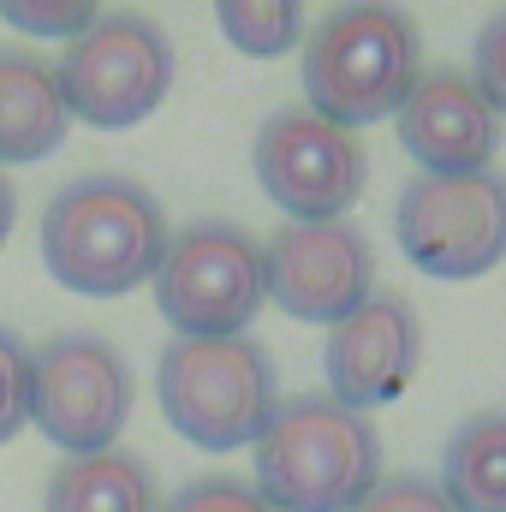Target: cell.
<instances>
[{"mask_svg":"<svg viewBox=\"0 0 506 512\" xmlns=\"http://www.w3.org/2000/svg\"><path fill=\"white\" fill-rule=\"evenodd\" d=\"M471 84L489 96V108L506 120V6L483 18V30L471 42Z\"/></svg>","mask_w":506,"mask_h":512,"instance_id":"obj_20","label":"cell"},{"mask_svg":"<svg viewBox=\"0 0 506 512\" xmlns=\"http://www.w3.org/2000/svg\"><path fill=\"white\" fill-rule=\"evenodd\" d=\"M96 12H102V6H90V0H6V6H0V18H6L18 36H48V42L84 36V30L96 24Z\"/></svg>","mask_w":506,"mask_h":512,"instance_id":"obj_17","label":"cell"},{"mask_svg":"<svg viewBox=\"0 0 506 512\" xmlns=\"http://www.w3.org/2000/svg\"><path fill=\"white\" fill-rule=\"evenodd\" d=\"M251 489L274 512H352L381 483V435L328 393H292L256 435Z\"/></svg>","mask_w":506,"mask_h":512,"instance_id":"obj_2","label":"cell"},{"mask_svg":"<svg viewBox=\"0 0 506 512\" xmlns=\"http://www.w3.org/2000/svg\"><path fill=\"white\" fill-rule=\"evenodd\" d=\"M167 251L161 203L120 173H84L42 209V262L78 298H126Z\"/></svg>","mask_w":506,"mask_h":512,"instance_id":"obj_1","label":"cell"},{"mask_svg":"<svg viewBox=\"0 0 506 512\" xmlns=\"http://www.w3.org/2000/svg\"><path fill=\"white\" fill-rule=\"evenodd\" d=\"M42 512H161V495H155V477L137 453L108 447V453H84V459L54 465Z\"/></svg>","mask_w":506,"mask_h":512,"instance_id":"obj_14","label":"cell"},{"mask_svg":"<svg viewBox=\"0 0 506 512\" xmlns=\"http://www.w3.org/2000/svg\"><path fill=\"white\" fill-rule=\"evenodd\" d=\"M54 72L66 90V114L96 131H126L167 102L173 42L143 12H96V24L66 42V60Z\"/></svg>","mask_w":506,"mask_h":512,"instance_id":"obj_7","label":"cell"},{"mask_svg":"<svg viewBox=\"0 0 506 512\" xmlns=\"http://www.w3.org/2000/svg\"><path fill=\"white\" fill-rule=\"evenodd\" d=\"M155 399L173 435H185L203 453H239L256 447L280 405V376L262 340H167L155 364Z\"/></svg>","mask_w":506,"mask_h":512,"instance_id":"obj_4","label":"cell"},{"mask_svg":"<svg viewBox=\"0 0 506 512\" xmlns=\"http://www.w3.org/2000/svg\"><path fill=\"white\" fill-rule=\"evenodd\" d=\"M393 239L429 280H477L506 262V179L483 173H417L393 203Z\"/></svg>","mask_w":506,"mask_h":512,"instance_id":"obj_6","label":"cell"},{"mask_svg":"<svg viewBox=\"0 0 506 512\" xmlns=\"http://www.w3.org/2000/svg\"><path fill=\"white\" fill-rule=\"evenodd\" d=\"M268 304L262 239L239 221H191L155 262V310L179 340H233Z\"/></svg>","mask_w":506,"mask_h":512,"instance_id":"obj_5","label":"cell"},{"mask_svg":"<svg viewBox=\"0 0 506 512\" xmlns=\"http://www.w3.org/2000/svg\"><path fill=\"white\" fill-rule=\"evenodd\" d=\"M66 90L54 60L0 48V161H48L66 143Z\"/></svg>","mask_w":506,"mask_h":512,"instance_id":"obj_13","label":"cell"},{"mask_svg":"<svg viewBox=\"0 0 506 512\" xmlns=\"http://www.w3.org/2000/svg\"><path fill=\"white\" fill-rule=\"evenodd\" d=\"M256 185L286 221H346L370 185L358 131L328 126L310 108H274L256 131Z\"/></svg>","mask_w":506,"mask_h":512,"instance_id":"obj_9","label":"cell"},{"mask_svg":"<svg viewBox=\"0 0 506 512\" xmlns=\"http://www.w3.org/2000/svg\"><path fill=\"white\" fill-rule=\"evenodd\" d=\"M30 423V346L0 328V441H12Z\"/></svg>","mask_w":506,"mask_h":512,"instance_id":"obj_18","label":"cell"},{"mask_svg":"<svg viewBox=\"0 0 506 512\" xmlns=\"http://www.w3.org/2000/svg\"><path fill=\"white\" fill-rule=\"evenodd\" d=\"M268 298L292 322L334 328L376 292V251L352 221H286L268 245Z\"/></svg>","mask_w":506,"mask_h":512,"instance_id":"obj_10","label":"cell"},{"mask_svg":"<svg viewBox=\"0 0 506 512\" xmlns=\"http://www.w3.org/2000/svg\"><path fill=\"white\" fill-rule=\"evenodd\" d=\"M215 24L251 60H280L304 36V12L292 0H227V6H215Z\"/></svg>","mask_w":506,"mask_h":512,"instance_id":"obj_16","label":"cell"},{"mask_svg":"<svg viewBox=\"0 0 506 512\" xmlns=\"http://www.w3.org/2000/svg\"><path fill=\"white\" fill-rule=\"evenodd\" d=\"M161 512H274V507L239 477H191Z\"/></svg>","mask_w":506,"mask_h":512,"instance_id":"obj_19","label":"cell"},{"mask_svg":"<svg viewBox=\"0 0 506 512\" xmlns=\"http://www.w3.org/2000/svg\"><path fill=\"white\" fill-rule=\"evenodd\" d=\"M131 399V364L102 334H54L30 352V423L66 459L120 447Z\"/></svg>","mask_w":506,"mask_h":512,"instance_id":"obj_8","label":"cell"},{"mask_svg":"<svg viewBox=\"0 0 506 512\" xmlns=\"http://www.w3.org/2000/svg\"><path fill=\"white\" fill-rule=\"evenodd\" d=\"M352 512H453L429 477H381Z\"/></svg>","mask_w":506,"mask_h":512,"instance_id":"obj_21","label":"cell"},{"mask_svg":"<svg viewBox=\"0 0 506 512\" xmlns=\"http://www.w3.org/2000/svg\"><path fill=\"white\" fill-rule=\"evenodd\" d=\"M12 221H18V191H12V185H6V173H0V245H6Z\"/></svg>","mask_w":506,"mask_h":512,"instance_id":"obj_22","label":"cell"},{"mask_svg":"<svg viewBox=\"0 0 506 512\" xmlns=\"http://www.w3.org/2000/svg\"><path fill=\"white\" fill-rule=\"evenodd\" d=\"M399 149L423 173H483L501 149V114L459 66H435L411 84L393 114Z\"/></svg>","mask_w":506,"mask_h":512,"instance_id":"obj_12","label":"cell"},{"mask_svg":"<svg viewBox=\"0 0 506 512\" xmlns=\"http://www.w3.org/2000/svg\"><path fill=\"white\" fill-rule=\"evenodd\" d=\"M423 78L417 18L399 6H334L304 42V108L328 126L358 131L393 120Z\"/></svg>","mask_w":506,"mask_h":512,"instance_id":"obj_3","label":"cell"},{"mask_svg":"<svg viewBox=\"0 0 506 512\" xmlns=\"http://www.w3.org/2000/svg\"><path fill=\"white\" fill-rule=\"evenodd\" d=\"M417 364H423V316L405 292H387V286H376L346 322H334L322 346L328 399L364 417L376 405H393L417 382Z\"/></svg>","mask_w":506,"mask_h":512,"instance_id":"obj_11","label":"cell"},{"mask_svg":"<svg viewBox=\"0 0 506 512\" xmlns=\"http://www.w3.org/2000/svg\"><path fill=\"white\" fill-rule=\"evenodd\" d=\"M435 489L453 512H506V411H477L447 435Z\"/></svg>","mask_w":506,"mask_h":512,"instance_id":"obj_15","label":"cell"}]
</instances>
